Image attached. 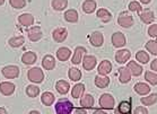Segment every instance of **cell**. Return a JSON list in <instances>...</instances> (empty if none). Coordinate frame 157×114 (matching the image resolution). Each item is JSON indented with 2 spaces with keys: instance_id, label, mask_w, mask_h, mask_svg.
<instances>
[{
  "instance_id": "obj_39",
  "label": "cell",
  "mask_w": 157,
  "mask_h": 114,
  "mask_svg": "<svg viewBox=\"0 0 157 114\" xmlns=\"http://www.w3.org/2000/svg\"><path fill=\"white\" fill-rule=\"evenodd\" d=\"M146 50L151 53L153 55H157V41L156 40H150L146 43Z\"/></svg>"
},
{
  "instance_id": "obj_11",
  "label": "cell",
  "mask_w": 157,
  "mask_h": 114,
  "mask_svg": "<svg viewBox=\"0 0 157 114\" xmlns=\"http://www.w3.org/2000/svg\"><path fill=\"white\" fill-rule=\"evenodd\" d=\"M88 40H89V42H90V44L95 48L102 47V45H103V43H104L103 34H102L101 32H97V31H95V32L92 33V34L88 36Z\"/></svg>"
},
{
  "instance_id": "obj_36",
  "label": "cell",
  "mask_w": 157,
  "mask_h": 114,
  "mask_svg": "<svg viewBox=\"0 0 157 114\" xmlns=\"http://www.w3.org/2000/svg\"><path fill=\"white\" fill-rule=\"evenodd\" d=\"M26 95L29 97H32V98H35L40 95V88L37 86H35L34 84L32 85H29L26 87Z\"/></svg>"
},
{
  "instance_id": "obj_28",
  "label": "cell",
  "mask_w": 157,
  "mask_h": 114,
  "mask_svg": "<svg viewBox=\"0 0 157 114\" xmlns=\"http://www.w3.org/2000/svg\"><path fill=\"white\" fill-rule=\"evenodd\" d=\"M135 92L141 96H145V95L150 93V87L149 85H147L145 82H137L135 85Z\"/></svg>"
},
{
  "instance_id": "obj_13",
  "label": "cell",
  "mask_w": 157,
  "mask_h": 114,
  "mask_svg": "<svg viewBox=\"0 0 157 114\" xmlns=\"http://www.w3.org/2000/svg\"><path fill=\"white\" fill-rule=\"evenodd\" d=\"M86 49L84 47H77L75 49V51H74V55H72L71 58V62L72 64H79L80 62L82 61V59H84V57H85L86 54Z\"/></svg>"
},
{
  "instance_id": "obj_43",
  "label": "cell",
  "mask_w": 157,
  "mask_h": 114,
  "mask_svg": "<svg viewBox=\"0 0 157 114\" xmlns=\"http://www.w3.org/2000/svg\"><path fill=\"white\" fill-rule=\"evenodd\" d=\"M133 113H135V114H139V113L147 114V113H148V110H147L146 107H144V106H138L136 110L133 111Z\"/></svg>"
},
{
  "instance_id": "obj_47",
  "label": "cell",
  "mask_w": 157,
  "mask_h": 114,
  "mask_svg": "<svg viewBox=\"0 0 157 114\" xmlns=\"http://www.w3.org/2000/svg\"><path fill=\"white\" fill-rule=\"evenodd\" d=\"M139 2L140 4H143V5H148L151 2V0H139Z\"/></svg>"
},
{
  "instance_id": "obj_16",
  "label": "cell",
  "mask_w": 157,
  "mask_h": 114,
  "mask_svg": "<svg viewBox=\"0 0 157 114\" xmlns=\"http://www.w3.org/2000/svg\"><path fill=\"white\" fill-rule=\"evenodd\" d=\"M131 72L128 69V67H121L119 68V80L121 84H128L131 80Z\"/></svg>"
},
{
  "instance_id": "obj_38",
  "label": "cell",
  "mask_w": 157,
  "mask_h": 114,
  "mask_svg": "<svg viewBox=\"0 0 157 114\" xmlns=\"http://www.w3.org/2000/svg\"><path fill=\"white\" fill-rule=\"evenodd\" d=\"M145 79L147 82H149L151 86L157 85V74L155 71H146L145 72Z\"/></svg>"
},
{
  "instance_id": "obj_9",
  "label": "cell",
  "mask_w": 157,
  "mask_h": 114,
  "mask_svg": "<svg viewBox=\"0 0 157 114\" xmlns=\"http://www.w3.org/2000/svg\"><path fill=\"white\" fill-rule=\"evenodd\" d=\"M34 21H35V18L29 13H24V14H21L18 16V23L23 27H31L34 25Z\"/></svg>"
},
{
  "instance_id": "obj_45",
  "label": "cell",
  "mask_w": 157,
  "mask_h": 114,
  "mask_svg": "<svg viewBox=\"0 0 157 114\" xmlns=\"http://www.w3.org/2000/svg\"><path fill=\"white\" fill-rule=\"evenodd\" d=\"M75 113H82V114H86L87 113V110L86 108H77V110H75Z\"/></svg>"
},
{
  "instance_id": "obj_14",
  "label": "cell",
  "mask_w": 157,
  "mask_h": 114,
  "mask_svg": "<svg viewBox=\"0 0 157 114\" xmlns=\"http://www.w3.org/2000/svg\"><path fill=\"white\" fill-rule=\"evenodd\" d=\"M131 58V52L127 49H121L115 53V61L120 64H123L128 62L129 59Z\"/></svg>"
},
{
  "instance_id": "obj_20",
  "label": "cell",
  "mask_w": 157,
  "mask_h": 114,
  "mask_svg": "<svg viewBox=\"0 0 157 114\" xmlns=\"http://www.w3.org/2000/svg\"><path fill=\"white\" fill-rule=\"evenodd\" d=\"M94 103H95V100H94V97L90 94H85L80 98V105H82V107L86 108V110L92 108L94 106Z\"/></svg>"
},
{
  "instance_id": "obj_30",
  "label": "cell",
  "mask_w": 157,
  "mask_h": 114,
  "mask_svg": "<svg viewBox=\"0 0 157 114\" xmlns=\"http://www.w3.org/2000/svg\"><path fill=\"white\" fill-rule=\"evenodd\" d=\"M84 92H85V85L84 84H76L71 89V96L74 98H79L84 95Z\"/></svg>"
},
{
  "instance_id": "obj_4",
  "label": "cell",
  "mask_w": 157,
  "mask_h": 114,
  "mask_svg": "<svg viewBox=\"0 0 157 114\" xmlns=\"http://www.w3.org/2000/svg\"><path fill=\"white\" fill-rule=\"evenodd\" d=\"M98 103H100V106L102 107V108L107 111V110H113V108H114L115 101H114V97L112 96L111 94H103V95L100 97Z\"/></svg>"
},
{
  "instance_id": "obj_15",
  "label": "cell",
  "mask_w": 157,
  "mask_h": 114,
  "mask_svg": "<svg viewBox=\"0 0 157 114\" xmlns=\"http://www.w3.org/2000/svg\"><path fill=\"white\" fill-rule=\"evenodd\" d=\"M139 17H140V21H143V23H145V24H148V25L151 24L155 21V14L150 9H143L139 13Z\"/></svg>"
},
{
  "instance_id": "obj_25",
  "label": "cell",
  "mask_w": 157,
  "mask_h": 114,
  "mask_svg": "<svg viewBox=\"0 0 157 114\" xmlns=\"http://www.w3.org/2000/svg\"><path fill=\"white\" fill-rule=\"evenodd\" d=\"M96 16L103 23H109V21H112V14L107 9H105V8H100L96 13Z\"/></svg>"
},
{
  "instance_id": "obj_6",
  "label": "cell",
  "mask_w": 157,
  "mask_h": 114,
  "mask_svg": "<svg viewBox=\"0 0 157 114\" xmlns=\"http://www.w3.org/2000/svg\"><path fill=\"white\" fill-rule=\"evenodd\" d=\"M111 41H112V44H113V47L114 48H123L127 44V37L123 33L121 32H115L112 37H111Z\"/></svg>"
},
{
  "instance_id": "obj_7",
  "label": "cell",
  "mask_w": 157,
  "mask_h": 114,
  "mask_svg": "<svg viewBox=\"0 0 157 114\" xmlns=\"http://www.w3.org/2000/svg\"><path fill=\"white\" fill-rule=\"evenodd\" d=\"M27 36H29V41L32 42H37L40 40L42 39L43 36V32L42 28L40 26H31L27 31Z\"/></svg>"
},
{
  "instance_id": "obj_35",
  "label": "cell",
  "mask_w": 157,
  "mask_h": 114,
  "mask_svg": "<svg viewBox=\"0 0 157 114\" xmlns=\"http://www.w3.org/2000/svg\"><path fill=\"white\" fill-rule=\"evenodd\" d=\"M68 77L71 82H78L79 79L82 78V71L78 68H70L68 71Z\"/></svg>"
},
{
  "instance_id": "obj_3",
  "label": "cell",
  "mask_w": 157,
  "mask_h": 114,
  "mask_svg": "<svg viewBox=\"0 0 157 114\" xmlns=\"http://www.w3.org/2000/svg\"><path fill=\"white\" fill-rule=\"evenodd\" d=\"M133 17L132 15L129 13V11H122L120 13L118 17V24L123 28H130L132 25H133Z\"/></svg>"
},
{
  "instance_id": "obj_5",
  "label": "cell",
  "mask_w": 157,
  "mask_h": 114,
  "mask_svg": "<svg viewBox=\"0 0 157 114\" xmlns=\"http://www.w3.org/2000/svg\"><path fill=\"white\" fill-rule=\"evenodd\" d=\"M1 72H2L5 78L15 79L19 76V68L17 66H14V64H9V66H6V67L2 68Z\"/></svg>"
},
{
  "instance_id": "obj_40",
  "label": "cell",
  "mask_w": 157,
  "mask_h": 114,
  "mask_svg": "<svg viewBox=\"0 0 157 114\" xmlns=\"http://www.w3.org/2000/svg\"><path fill=\"white\" fill-rule=\"evenodd\" d=\"M128 9L129 11H131V13H140V11L143 10V6L140 4L139 1H131L130 4L128 5Z\"/></svg>"
},
{
  "instance_id": "obj_34",
  "label": "cell",
  "mask_w": 157,
  "mask_h": 114,
  "mask_svg": "<svg viewBox=\"0 0 157 114\" xmlns=\"http://www.w3.org/2000/svg\"><path fill=\"white\" fill-rule=\"evenodd\" d=\"M140 102H141L143 105H145V106H150V105H153V104H155L157 102V94L151 93L150 95H148V96L145 95V97H141Z\"/></svg>"
},
{
  "instance_id": "obj_44",
  "label": "cell",
  "mask_w": 157,
  "mask_h": 114,
  "mask_svg": "<svg viewBox=\"0 0 157 114\" xmlns=\"http://www.w3.org/2000/svg\"><path fill=\"white\" fill-rule=\"evenodd\" d=\"M150 69H151L153 71L157 72V59L151 61V63H150Z\"/></svg>"
},
{
  "instance_id": "obj_37",
  "label": "cell",
  "mask_w": 157,
  "mask_h": 114,
  "mask_svg": "<svg viewBox=\"0 0 157 114\" xmlns=\"http://www.w3.org/2000/svg\"><path fill=\"white\" fill-rule=\"evenodd\" d=\"M136 60L138 61V62H140V63H143V64L148 63V61L150 60L149 54L147 53V52H145L144 50L138 51V52L136 53Z\"/></svg>"
},
{
  "instance_id": "obj_31",
  "label": "cell",
  "mask_w": 157,
  "mask_h": 114,
  "mask_svg": "<svg viewBox=\"0 0 157 114\" xmlns=\"http://www.w3.org/2000/svg\"><path fill=\"white\" fill-rule=\"evenodd\" d=\"M94 82L98 88H105L110 85V78L107 76H96Z\"/></svg>"
},
{
  "instance_id": "obj_46",
  "label": "cell",
  "mask_w": 157,
  "mask_h": 114,
  "mask_svg": "<svg viewBox=\"0 0 157 114\" xmlns=\"http://www.w3.org/2000/svg\"><path fill=\"white\" fill-rule=\"evenodd\" d=\"M94 113L95 114H105L106 113V110H104V108L103 110H95L94 111Z\"/></svg>"
},
{
  "instance_id": "obj_33",
  "label": "cell",
  "mask_w": 157,
  "mask_h": 114,
  "mask_svg": "<svg viewBox=\"0 0 157 114\" xmlns=\"http://www.w3.org/2000/svg\"><path fill=\"white\" fill-rule=\"evenodd\" d=\"M131 111H132L131 103H130V102H128V101H123V102H121V103L119 104L118 113L129 114V113H131Z\"/></svg>"
},
{
  "instance_id": "obj_12",
  "label": "cell",
  "mask_w": 157,
  "mask_h": 114,
  "mask_svg": "<svg viewBox=\"0 0 157 114\" xmlns=\"http://www.w3.org/2000/svg\"><path fill=\"white\" fill-rule=\"evenodd\" d=\"M16 86L15 84L10 82H0V93L2 94L4 96H11L15 93Z\"/></svg>"
},
{
  "instance_id": "obj_1",
  "label": "cell",
  "mask_w": 157,
  "mask_h": 114,
  "mask_svg": "<svg viewBox=\"0 0 157 114\" xmlns=\"http://www.w3.org/2000/svg\"><path fill=\"white\" fill-rule=\"evenodd\" d=\"M56 112L58 114H70L74 112V105L69 100L62 98L56 104Z\"/></svg>"
},
{
  "instance_id": "obj_42",
  "label": "cell",
  "mask_w": 157,
  "mask_h": 114,
  "mask_svg": "<svg viewBox=\"0 0 157 114\" xmlns=\"http://www.w3.org/2000/svg\"><path fill=\"white\" fill-rule=\"evenodd\" d=\"M147 33H148V35H149L150 37L156 39L157 37V24H151V25L148 27V29H147Z\"/></svg>"
},
{
  "instance_id": "obj_18",
  "label": "cell",
  "mask_w": 157,
  "mask_h": 114,
  "mask_svg": "<svg viewBox=\"0 0 157 114\" xmlns=\"http://www.w3.org/2000/svg\"><path fill=\"white\" fill-rule=\"evenodd\" d=\"M97 4L95 0H85L82 5V9L85 14H93L96 10Z\"/></svg>"
},
{
  "instance_id": "obj_26",
  "label": "cell",
  "mask_w": 157,
  "mask_h": 114,
  "mask_svg": "<svg viewBox=\"0 0 157 114\" xmlns=\"http://www.w3.org/2000/svg\"><path fill=\"white\" fill-rule=\"evenodd\" d=\"M51 7L56 11L66 10L67 7H68V0H52Z\"/></svg>"
},
{
  "instance_id": "obj_21",
  "label": "cell",
  "mask_w": 157,
  "mask_h": 114,
  "mask_svg": "<svg viewBox=\"0 0 157 114\" xmlns=\"http://www.w3.org/2000/svg\"><path fill=\"white\" fill-rule=\"evenodd\" d=\"M36 59H37V55L33 51H27V52H25V53L21 55V62L24 64H27V66L35 63Z\"/></svg>"
},
{
  "instance_id": "obj_32",
  "label": "cell",
  "mask_w": 157,
  "mask_h": 114,
  "mask_svg": "<svg viewBox=\"0 0 157 114\" xmlns=\"http://www.w3.org/2000/svg\"><path fill=\"white\" fill-rule=\"evenodd\" d=\"M24 43H25V39H24V36H21V35L14 36V37L9 39V41H8V44H9L11 48H15V49L21 48Z\"/></svg>"
},
{
  "instance_id": "obj_17",
  "label": "cell",
  "mask_w": 157,
  "mask_h": 114,
  "mask_svg": "<svg viewBox=\"0 0 157 114\" xmlns=\"http://www.w3.org/2000/svg\"><path fill=\"white\" fill-rule=\"evenodd\" d=\"M97 71L101 76H107L112 71V63L109 60H103L98 64L97 67Z\"/></svg>"
},
{
  "instance_id": "obj_10",
  "label": "cell",
  "mask_w": 157,
  "mask_h": 114,
  "mask_svg": "<svg viewBox=\"0 0 157 114\" xmlns=\"http://www.w3.org/2000/svg\"><path fill=\"white\" fill-rule=\"evenodd\" d=\"M82 68L85 69V70H87V71H90V70H93L94 68L96 67L97 64V59L95 55H86L84 57V59H82Z\"/></svg>"
},
{
  "instance_id": "obj_19",
  "label": "cell",
  "mask_w": 157,
  "mask_h": 114,
  "mask_svg": "<svg viewBox=\"0 0 157 114\" xmlns=\"http://www.w3.org/2000/svg\"><path fill=\"white\" fill-rule=\"evenodd\" d=\"M63 18L68 23H77L79 19V14L76 9H68L64 11Z\"/></svg>"
},
{
  "instance_id": "obj_29",
  "label": "cell",
  "mask_w": 157,
  "mask_h": 114,
  "mask_svg": "<svg viewBox=\"0 0 157 114\" xmlns=\"http://www.w3.org/2000/svg\"><path fill=\"white\" fill-rule=\"evenodd\" d=\"M54 101H56V96L52 93H50V92H45L41 96V102L45 106H51L54 103Z\"/></svg>"
},
{
  "instance_id": "obj_27",
  "label": "cell",
  "mask_w": 157,
  "mask_h": 114,
  "mask_svg": "<svg viewBox=\"0 0 157 114\" xmlns=\"http://www.w3.org/2000/svg\"><path fill=\"white\" fill-rule=\"evenodd\" d=\"M56 89H57V92L59 94L66 95L69 92V89H70V85L66 80H58L57 84H56Z\"/></svg>"
},
{
  "instance_id": "obj_41",
  "label": "cell",
  "mask_w": 157,
  "mask_h": 114,
  "mask_svg": "<svg viewBox=\"0 0 157 114\" xmlns=\"http://www.w3.org/2000/svg\"><path fill=\"white\" fill-rule=\"evenodd\" d=\"M26 0H9V5L14 9H23L26 7Z\"/></svg>"
},
{
  "instance_id": "obj_48",
  "label": "cell",
  "mask_w": 157,
  "mask_h": 114,
  "mask_svg": "<svg viewBox=\"0 0 157 114\" xmlns=\"http://www.w3.org/2000/svg\"><path fill=\"white\" fill-rule=\"evenodd\" d=\"M0 113H1V114H6V113H7V110H6L5 107H0Z\"/></svg>"
},
{
  "instance_id": "obj_2",
  "label": "cell",
  "mask_w": 157,
  "mask_h": 114,
  "mask_svg": "<svg viewBox=\"0 0 157 114\" xmlns=\"http://www.w3.org/2000/svg\"><path fill=\"white\" fill-rule=\"evenodd\" d=\"M27 79H29V82H34V84H40V82H42L43 79H44L43 70L39 67L31 68L29 71H27Z\"/></svg>"
},
{
  "instance_id": "obj_50",
  "label": "cell",
  "mask_w": 157,
  "mask_h": 114,
  "mask_svg": "<svg viewBox=\"0 0 157 114\" xmlns=\"http://www.w3.org/2000/svg\"><path fill=\"white\" fill-rule=\"evenodd\" d=\"M5 1H6V0H0V6H2V5L5 4Z\"/></svg>"
},
{
  "instance_id": "obj_8",
  "label": "cell",
  "mask_w": 157,
  "mask_h": 114,
  "mask_svg": "<svg viewBox=\"0 0 157 114\" xmlns=\"http://www.w3.org/2000/svg\"><path fill=\"white\" fill-rule=\"evenodd\" d=\"M67 37H68V31L64 27H58V28L53 29V32H52V39L57 43L64 42Z\"/></svg>"
},
{
  "instance_id": "obj_49",
  "label": "cell",
  "mask_w": 157,
  "mask_h": 114,
  "mask_svg": "<svg viewBox=\"0 0 157 114\" xmlns=\"http://www.w3.org/2000/svg\"><path fill=\"white\" fill-rule=\"evenodd\" d=\"M29 113H31V114H34V113H36V114H39V113H40V112H39V111H31V112H29Z\"/></svg>"
},
{
  "instance_id": "obj_23",
  "label": "cell",
  "mask_w": 157,
  "mask_h": 114,
  "mask_svg": "<svg viewBox=\"0 0 157 114\" xmlns=\"http://www.w3.org/2000/svg\"><path fill=\"white\" fill-rule=\"evenodd\" d=\"M127 67H128V69L130 70V72H131V75L133 77H138V76L143 74V67L137 63L136 61H129Z\"/></svg>"
},
{
  "instance_id": "obj_22",
  "label": "cell",
  "mask_w": 157,
  "mask_h": 114,
  "mask_svg": "<svg viewBox=\"0 0 157 114\" xmlns=\"http://www.w3.org/2000/svg\"><path fill=\"white\" fill-rule=\"evenodd\" d=\"M70 55H71V51H70V49H68V48L62 47V48H60V49H58L57 58H58V60L61 61V62L68 61Z\"/></svg>"
},
{
  "instance_id": "obj_24",
  "label": "cell",
  "mask_w": 157,
  "mask_h": 114,
  "mask_svg": "<svg viewBox=\"0 0 157 114\" xmlns=\"http://www.w3.org/2000/svg\"><path fill=\"white\" fill-rule=\"evenodd\" d=\"M42 66L45 70H52L56 67V59L53 55L47 54L45 57L42 59Z\"/></svg>"
}]
</instances>
